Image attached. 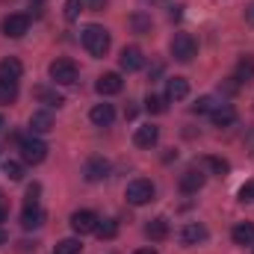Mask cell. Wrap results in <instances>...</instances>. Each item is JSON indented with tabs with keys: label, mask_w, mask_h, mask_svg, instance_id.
Wrapping results in <instances>:
<instances>
[{
	"label": "cell",
	"mask_w": 254,
	"mask_h": 254,
	"mask_svg": "<svg viewBox=\"0 0 254 254\" xmlns=\"http://www.w3.org/2000/svg\"><path fill=\"white\" fill-rule=\"evenodd\" d=\"M83 48L92 54V57H107V51H110V33L104 30V27H98V24H92V27H86L83 30Z\"/></svg>",
	"instance_id": "cell-1"
},
{
	"label": "cell",
	"mask_w": 254,
	"mask_h": 254,
	"mask_svg": "<svg viewBox=\"0 0 254 254\" xmlns=\"http://www.w3.org/2000/svg\"><path fill=\"white\" fill-rule=\"evenodd\" d=\"M18 145H21V160H24V163H30V166L45 163V157H48V145H45L39 136H24Z\"/></svg>",
	"instance_id": "cell-2"
},
{
	"label": "cell",
	"mask_w": 254,
	"mask_h": 254,
	"mask_svg": "<svg viewBox=\"0 0 254 254\" xmlns=\"http://www.w3.org/2000/svg\"><path fill=\"white\" fill-rule=\"evenodd\" d=\"M195 54H198V45H195V39H192L190 33H175V39H172V57L178 63H192Z\"/></svg>",
	"instance_id": "cell-3"
},
{
	"label": "cell",
	"mask_w": 254,
	"mask_h": 254,
	"mask_svg": "<svg viewBox=\"0 0 254 254\" xmlns=\"http://www.w3.org/2000/svg\"><path fill=\"white\" fill-rule=\"evenodd\" d=\"M127 201L133 207H142V204H151L154 201V184L151 181H130L127 184Z\"/></svg>",
	"instance_id": "cell-4"
},
{
	"label": "cell",
	"mask_w": 254,
	"mask_h": 254,
	"mask_svg": "<svg viewBox=\"0 0 254 254\" xmlns=\"http://www.w3.org/2000/svg\"><path fill=\"white\" fill-rule=\"evenodd\" d=\"M48 74H51V80L60 83V86H71V83H77V65L71 63V60H54L51 68H48Z\"/></svg>",
	"instance_id": "cell-5"
},
{
	"label": "cell",
	"mask_w": 254,
	"mask_h": 254,
	"mask_svg": "<svg viewBox=\"0 0 254 254\" xmlns=\"http://www.w3.org/2000/svg\"><path fill=\"white\" fill-rule=\"evenodd\" d=\"M0 30H3V36H9V39H21V36L30 30V15H21V12H18V15H6Z\"/></svg>",
	"instance_id": "cell-6"
},
{
	"label": "cell",
	"mask_w": 254,
	"mask_h": 254,
	"mask_svg": "<svg viewBox=\"0 0 254 254\" xmlns=\"http://www.w3.org/2000/svg\"><path fill=\"white\" fill-rule=\"evenodd\" d=\"M98 222H101V219H98L92 210H77V213H71V228H74V234H95Z\"/></svg>",
	"instance_id": "cell-7"
},
{
	"label": "cell",
	"mask_w": 254,
	"mask_h": 254,
	"mask_svg": "<svg viewBox=\"0 0 254 254\" xmlns=\"http://www.w3.org/2000/svg\"><path fill=\"white\" fill-rule=\"evenodd\" d=\"M122 86H125V80H122V74H116V71L101 74V77H98V83H95L98 95H119V92H122Z\"/></svg>",
	"instance_id": "cell-8"
},
{
	"label": "cell",
	"mask_w": 254,
	"mask_h": 254,
	"mask_svg": "<svg viewBox=\"0 0 254 254\" xmlns=\"http://www.w3.org/2000/svg\"><path fill=\"white\" fill-rule=\"evenodd\" d=\"M83 175H86L89 184H98V181H104V178L110 175V163H107L104 157H92V160L86 163V172H83Z\"/></svg>",
	"instance_id": "cell-9"
},
{
	"label": "cell",
	"mask_w": 254,
	"mask_h": 254,
	"mask_svg": "<svg viewBox=\"0 0 254 254\" xmlns=\"http://www.w3.org/2000/svg\"><path fill=\"white\" fill-rule=\"evenodd\" d=\"M21 74H24V65L18 63L15 57H6L0 63V83H18Z\"/></svg>",
	"instance_id": "cell-10"
},
{
	"label": "cell",
	"mask_w": 254,
	"mask_h": 254,
	"mask_svg": "<svg viewBox=\"0 0 254 254\" xmlns=\"http://www.w3.org/2000/svg\"><path fill=\"white\" fill-rule=\"evenodd\" d=\"M157 139H160V127H154V125H142V127H136V133H133V142L139 148H154Z\"/></svg>",
	"instance_id": "cell-11"
},
{
	"label": "cell",
	"mask_w": 254,
	"mask_h": 254,
	"mask_svg": "<svg viewBox=\"0 0 254 254\" xmlns=\"http://www.w3.org/2000/svg\"><path fill=\"white\" fill-rule=\"evenodd\" d=\"M42 222H45L42 207H39V204H27L24 213H21V228H24V231H33V228H42Z\"/></svg>",
	"instance_id": "cell-12"
},
{
	"label": "cell",
	"mask_w": 254,
	"mask_h": 254,
	"mask_svg": "<svg viewBox=\"0 0 254 254\" xmlns=\"http://www.w3.org/2000/svg\"><path fill=\"white\" fill-rule=\"evenodd\" d=\"M204 172L201 169H187L184 175H181V190L187 192V195H192V192H198L201 187H204Z\"/></svg>",
	"instance_id": "cell-13"
},
{
	"label": "cell",
	"mask_w": 254,
	"mask_h": 254,
	"mask_svg": "<svg viewBox=\"0 0 254 254\" xmlns=\"http://www.w3.org/2000/svg\"><path fill=\"white\" fill-rule=\"evenodd\" d=\"M204 240H207V228H204V225H198V222L184 225V231H181V243H184V246H198V243H204Z\"/></svg>",
	"instance_id": "cell-14"
},
{
	"label": "cell",
	"mask_w": 254,
	"mask_h": 254,
	"mask_svg": "<svg viewBox=\"0 0 254 254\" xmlns=\"http://www.w3.org/2000/svg\"><path fill=\"white\" fill-rule=\"evenodd\" d=\"M89 119H92V125H98V127H110L116 122V110H113V104H98V107H92Z\"/></svg>",
	"instance_id": "cell-15"
},
{
	"label": "cell",
	"mask_w": 254,
	"mask_h": 254,
	"mask_svg": "<svg viewBox=\"0 0 254 254\" xmlns=\"http://www.w3.org/2000/svg\"><path fill=\"white\" fill-rule=\"evenodd\" d=\"M187 95H190V80L187 77H172L166 83V98L169 101H184Z\"/></svg>",
	"instance_id": "cell-16"
},
{
	"label": "cell",
	"mask_w": 254,
	"mask_h": 254,
	"mask_svg": "<svg viewBox=\"0 0 254 254\" xmlns=\"http://www.w3.org/2000/svg\"><path fill=\"white\" fill-rule=\"evenodd\" d=\"M210 119H213L216 127H231L234 122H237V110H234L231 104H219V107L210 113Z\"/></svg>",
	"instance_id": "cell-17"
},
{
	"label": "cell",
	"mask_w": 254,
	"mask_h": 254,
	"mask_svg": "<svg viewBox=\"0 0 254 254\" xmlns=\"http://www.w3.org/2000/svg\"><path fill=\"white\" fill-rule=\"evenodd\" d=\"M145 237H148V240H154V243H160V240H166V237H169V222H166L163 216H157V219H151V222L145 225Z\"/></svg>",
	"instance_id": "cell-18"
},
{
	"label": "cell",
	"mask_w": 254,
	"mask_h": 254,
	"mask_svg": "<svg viewBox=\"0 0 254 254\" xmlns=\"http://www.w3.org/2000/svg\"><path fill=\"white\" fill-rule=\"evenodd\" d=\"M119 63H122L125 71H139V68L145 65V57H142V51H139V48H125Z\"/></svg>",
	"instance_id": "cell-19"
},
{
	"label": "cell",
	"mask_w": 254,
	"mask_h": 254,
	"mask_svg": "<svg viewBox=\"0 0 254 254\" xmlns=\"http://www.w3.org/2000/svg\"><path fill=\"white\" fill-rule=\"evenodd\" d=\"M234 80L240 83V86H246V83H252L254 80V57H243L240 63H237V74H234Z\"/></svg>",
	"instance_id": "cell-20"
},
{
	"label": "cell",
	"mask_w": 254,
	"mask_h": 254,
	"mask_svg": "<svg viewBox=\"0 0 254 254\" xmlns=\"http://www.w3.org/2000/svg\"><path fill=\"white\" fill-rule=\"evenodd\" d=\"M30 130H33V133H48V130H54V116H51L48 110L33 113V116H30Z\"/></svg>",
	"instance_id": "cell-21"
},
{
	"label": "cell",
	"mask_w": 254,
	"mask_h": 254,
	"mask_svg": "<svg viewBox=\"0 0 254 254\" xmlns=\"http://www.w3.org/2000/svg\"><path fill=\"white\" fill-rule=\"evenodd\" d=\"M231 237H234L237 246H254V225L252 222H240V225L231 231Z\"/></svg>",
	"instance_id": "cell-22"
},
{
	"label": "cell",
	"mask_w": 254,
	"mask_h": 254,
	"mask_svg": "<svg viewBox=\"0 0 254 254\" xmlns=\"http://www.w3.org/2000/svg\"><path fill=\"white\" fill-rule=\"evenodd\" d=\"M36 98H39L42 104H48V107H57V110L65 104V98L60 95V92H54V89H45V86H39V89H36Z\"/></svg>",
	"instance_id": "cell-23"
},
{
	"label": "cell",
	"mask_w": 254,
	"mask_h": 254,
	"mask_svg": "<svg viewBox=\"0 0 254 254\" xmlns=\"http://www.w3.org/2000/svg\"><path fill=\"white\" fill-rule=\"evenodd\" d=\"M95 234H98L101 240H113V237L119 234V222H116V219H101L98 228H95Z\"/></svg>",
	"instance_id": "cell-24"
},
{
	"label": "cell",
	"mask_w": 254,
	"mask_h": 254,
	"mask_svg": "<svg viewBox=\"0 0 254 254\" xmlns=\"http://www.w3.org/2000/svg\"><path fill=\"white\" fill-rule=\"evenodd\" d=\"M204 166H207L210 172H216L219 178H225V175L231 172V163H228V160H222V157H204Z\"/></svg>",
	"instance_id": "cell-25"
},
{
	"label": "cell",
	"mask_w": 254,
	"mask_h": 254,
	"mask_svg": "<svg viewBox=\"0 0 254 254\" xmlns=\"http://www.w3.org/2000/svg\"><path fill=\"white\" fill-rule=\"evenodd\" d=\"M219 104H216V98H210V95H204V98H198L195 104H192V113H198V116H204V113H213Z\"/></svg>",
	"instance_id": "cell-26"
},
{
	"label": "cell",
	"mask_w": 254,
	"mask_h": 254,
	"mask_svg": "<svg viewBox=\"0 0 254 254\" xmlns=\"http://www.w3.org/2000/svg\"><path fill=\"white\" fill-rule=\"evenodd\" d=\"M18 101V83H0V104H15Z\"/></svg>",
	"instance_id": "cell-27"
},
{
	"label": "cell",
	"mask_w": 254,
	"mask_h": 254,
	"mask_svg": "<svg viewBox=\"0 0 254 254\" xmlns=\"http://www.w3.org/2000/svg\"><path fill=\"white\" fill-rule=\"evenodd\" d=\"M130 27L136 33H151V18L142 15V12H136V15H130Z\"/></svg>",
	"instance_id": "cell-28"
},
{
	"label": "cell",
	"mask_w": 254,
	"mask_h": 254,
	"mask_svg": "<svg viewBox=\"0 0 254 254\" xmlns=\"http://www.w3.org/2000/svg\"><path fill=\"white\" fill-rule=\"evenodd\" d=\"M3 175H6L9 181H21V178H24V169H21V163L6 160V163H3Z\"/></svg>",
	"instance_id": "cell-29"
},
{
	"label": "cell",
	"mask_w": 254,
	"mask_h": 254,
	"mask_svg": "<svg viewBox=\"0 0 254 254\" xmlns=\"http://www.w3.org/2000/svg\"><path fill=\"white\" fill-rule=\"evenodd\" d=\"M80 240H63V243H57V249L54 254H80Z\"/></svg>",
	"instance_id": "cell-30"
},
{
	"label": "cell",
	"mask_w": 254,
	"mask_h": 254,
	"mask_svg": "<svg viewBox=\"0 0 254 254\" xmlns=\"http://www.w3.org/2000/svg\"><path fill=\"white\" fill-rule=\"evenodd\" d=\"M166 101H169V98H160V95H151V98L145 101V107H148V113H157V116H160V113H166Z\"/></svg>",
	"instance_id": "cell-31"
},
{
	"label": "cell",
	"mask_w": 254,
	"mask_h": 254,
	"mask_svg": "<svg viewBox=\"0 0 254 254\" xmlns=\"http://www.w3.org/2000/svg\"><path fill=\"white\" fill-rule=\"evenodd\" d=\"M80 12H83V0H65V21H77Z\"/></svg>",
	"instance_id": "cell-32"
},
{
	"label": "cell",
	"mask_w": 254,
	"mask_h": 254,
	"mask_svg": "<svg viewBox=\"0 0 254 254\" xmlns=\"http://www.w3.org/2000/svg\"><path fill=\"white\" fill-rule=\"evenodd\" d=\"M240 201H254V181L240 187Z\"/></svg>",
	"instance_id": "cell-33"
},
{
	"label": "cell",
	"mask_w": 254,
	"mask_h": 254,
	"mask_svg": "<svg viewBox=\"0 0 254 254\" xmlns=\"http://www.w3.org/2000/svg\"><path fill=\"white\" fill-rule=\"evenodd\" d=\"M89 6H92V12H101L107 6V0H89Z\"/></svg>",
	"instance_id": "cell-34"
},
{
	"label": "cell",
	"mask_w": 254,
	"mask_h": 254,
	"mask_svg": "<svg viewBox=\"0 0 254 254\" xmlns=\"http://www.w3.org/2000/svg\"><path fill=\"white\" fill-rule=\"evenodd\" d=\"M246 21L254 27V3H249V6H246Z\"/></svg>",
	"instance_id": "cell-35"
},
{
	"label": "cell",
	"mask_w": 254,
	"mask_h": 254,
	"mask_svg": "<svg viewBox=\"0 0 254 254\" xmlns=\"http://www.w3.org/2000/svg\"><path fill=\"white\" fill-rule=\"evenodd\" d=\"M6 213H9V210H6V204L0 201V222H6Z\"/></svg>",
	"instance_id": "cell-36"
},
{
	"label": "cell",
	"mask_w": 254,
	"mask_h": 254,
	"mask_svg": "<svg viewBox=\"0 0 254 254\" xmlns=\"http://www.w3.org/2000/svg\"><path fill=\"white\" fill-rule=\"evenodd\" d=\"M6 240H9V237H6V231L0 228V246H6Z\"/></svg>",
	"instance_id": "cell-37"
},
{
	"label": "cell",
	"mask_w": 254,
	"mask_h": 254,
	"mask_svg": "<svg viewBox=\"0 0 254 254\" xmlns=\"http://www.w3.org/2000/svg\"><path fill=\"white\" fill-rule=\"evenodd\" d=\"M133 254H157L154 249H139V252H133Z\"/></svg>",
	"instance_id": "cell-38"
},
{
	"label": "cell",
	"mask_w": 254,
	"mask_h": 254,
	"mask_svg": "<svg viewBox=\"0 0 254 254\" xmlns=\"http://www.w3.org/2000/svg\"><path fill=\"white\" fill-rule=\"evenodd\" d=\"M0 127H3V116H0Z\"/></svg>",
	"instance_id": "cell-39"
}]
</instances>
